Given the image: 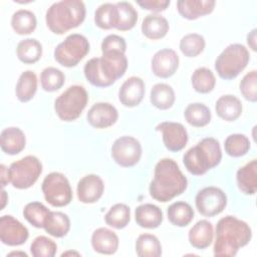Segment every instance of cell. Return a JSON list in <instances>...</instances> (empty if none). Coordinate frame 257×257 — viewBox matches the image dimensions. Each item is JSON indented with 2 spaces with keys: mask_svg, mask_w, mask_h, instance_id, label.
Returning <instances> with one entry per match:
<instances>
[{
  "mask_svg": "<svg viewBox=\"0 0 257 257\" xmlns=\"http://www.w3.org/2000/svg\"><path fill=\"white\" fill-rule=\"evenodd\" d=\"M187 186V178L178 164L174 160L166 158L157 163L149 191L153 199L166 203L184 193Z\"/></svg>",
  "mask_w": 257,
  "mask_h": 257,
  "instance_id": "cell-1",
  "label": "cell"
},
{
  "mask_svg": "<svg viewBox=\"0 0 257 257\" xmlns=\"http://www.w3.org/2000/svg\"><path fill=\"white\" fill-rule=\"evenodd\" d=\"M251 238L252 231L246 222L234 216H225L216 225L214 255L233 257L241 247L250 242Z\"/></svg>",
  "mask_w": 257,
  "mask_h": 257,
  "instance_id": "cell-2",
  "label": "cell"
},
{
  "mask_svg": "<svg viewBox=\"0 0 257 257\" xmlns=\"http://www.w3.org/2000/svg\"><path fill=\"white\" fill-rule=\"evenodd\" d=\"M127 68V59L123 52L109 51L101 57L89 59L83 68L87 81L97 87H106L120 78Z\"/></svg>",
  "mask_w": 257,
  "mask_h": 257,
  "instance_id": "cell-3",
  "label": "cell"
},
{
  "mask_svg": "<svg viewBox=\"0 0 257 257\" xmlns=\"http://www.w3.org/2000/svg\"><path fill=\"white\" fill-rule=\"evenodd\" d=\"M85 13V5L80 0L55 2L46 11V25L51 32L60 35L78 27L83 22Z\"/></svg>",
  "mask_w": 257,
  "mask_h": 257,
  "instance_id": "cell-4",
  "label": "cell"
},
{
  "mask_svg": "<svg viewBox=\"0 0 257 257\" xmlns=\"http://www.w3.org/2000/svg\"><path fill=\"white\" fill-rule=\"evenodd\" d=\"M222 160L219 142L214 138H205L195 147L189 149L183 157V163L188 172L195 176L206 174L215 168Z\"/></svg>",
  "mask_w": 257,
  "mask_h": 257,
  "instance_id": "cell-5",
  "label": "cell"
},
{
  "mask_svg": "<svg viewBox=\"0 0 257 257\" xmlns=\"http://www.w3.org/2000/svg\"><path fill=\"white\" fill-rule=\"evenodd\" d=\"M249 60V51L243 44H230L216 58L215 69L221 78L233 79L244 70Z\"/></svg>",
  "mask_w": 257,
  "mask_h": 257,
  "instance_id": "cell-6",
  "label": "cell"
},
{
  "mask_svg": "<svg viewBox=\"0 0 257 257\" xmlns=\"http://www.w3.org/2000/svg\"><path fill=\"white\" fill-rule=\"evenodd\" d=\"M88 101L86 89L81 85H71L54 101V109L61 120L72 121L79 117Z\"/></svg>",
  "mask_w": 257,
  "mask_h": 257,
  "instance_id": "cell-7",
  "label": "cell"
},
{
  "mask_svg": "<svg viewBox=\"0 0 257 257\" xmlns=\"http://www.w3.org/2000/svg\"><path fill=\"white\" fill-rule=\"evenodd\" d=\"M42 173V164L34 156H26L13 162L9 169V181L16 189H28L38 180Z\"/></svg>",
  "mask_w": 257,
  "mask_h": 257,
  "instance_id": "cell-8",
  "label": "cell"
},
{
  "mask_svg": "<svg viewBox=\"0 0 257 257\" xmlns=\"http://www.w3.org/2000/svg\"><path fill=\"white\" fill-rule=\"evenodd\" d=\"M89 51V42L85 36L73 33L68 35L54 49L55 60L64 67H72L84 58Z\"/></svg>",
  "mask_w": 257,
  "mask_h": 257,
  "instance_id": "cell-9",
  "label": "cell"
},
{
  "mask_svg": "<svg viewBox=\"0 0 257 257\" xmlns=\"http://www.w3.org/2000/svg\"><path fill=\"white\" fill-rule=\"evenodd\" d=\"M42 193L53 207H64L72 200V190L67 178L58 172L48 174L42 182Z\"/></svg>",
  "mask_w": 257,
  "mask_h": 257,
  "instance_id": "cell-10",
  "label": "cell"
},
{
  "mask_svg": "<svg viewBox=\"0 0 257 257\" xmlns=\"http://www.w3.org/2000/svg\"><path fill=\"white\" fill-rule=\"evenodd\" d=\"M111 157L120 167H133L139 163L142 157L141 143L134 137L122 136L112 144Z\"/></svg>",
  "mask_w": 257,
  "mask_h": 257,
  "instance_id": "cell-11",
  "label": "cell"
},
{
  "mask_svg": "<svg viewBox=\"0 0 257 257\" xmlns=\"http://www.w3.org/2000/svg\"><path fill=\"white\" fill-rule=\"evenodd\" d=\"M195 203L201 215L213 217L226 208L227 196L220 188L206 187L197 193Z\"/></svg>",
  "mask_w": 257,
  "mask_h": 257,
  "instance_id": "cell-12",
  "label": "cell"
},
{
  "mask_svg": "<svg viewBox=\"0 0 257 257\" xmlns=\"http://www.w3.org/2000/svg\"><path fill=\"white\" fill-rule=\"evenodd\" d=\"M29 237L28 229L11 215L0 218V240L8 246H19Z\"/></svg>",
  "mask_w": 257,
  "mask_h": 257,
  "instance_id": "cell-13",
  "label": "cell"
},
{
  "mask_svg": "<svg viewBox=\"0 0 257 257\" xmlns=\"http://www.w3.org/2000/svg\"><path fill=\"white\" fill-rule=\"evenodd\" d=\"M156 131L162 133L164 145L170 152H179L188 143L187 130L180 122L163 121L156 126Z\"/></svg>",
  "mask_w": 257,
  "mask_h": 257,
  "instance_id": "cell-14",
  "label": "cell"
},
{
  "mask_svg": "<svg viewBox=\"0 0 257 257\" xmlns=\"http://www.w3.org/2000/svg\"><path fill=\"white\" fill-rule=\"evenodd\" d=\"M179 56L171 48H164L157 51L152 58V70L161 78H168L175 74L179 67Z\"/></svg>",
  "mask_w": 257,
  "mask_h": 257,
  "instance_id": "cell-15",
  "label": "cell"
},
{
  "mask_svg": "<svg viewBox=\"0 0 257 257\" xmlns=\"http://www.w3.org/2000/svg\"><path fill=\"white\" fill-rule=\"evenodd\" d=\"M118 112L116 108L108 102L94 103L88 110L86 119L88 123L96 128H105L116 122Z\"/></svg>",
  "mask_w": 257,
  "mask_h": 257,
  "instance_id": "cell-16",
  "label": "cell"
},
{
  "mask_svg": "<svg viewBox=\"0 0 257 257\" xmlns=\"http://www.w3.org/2000/svg\"><path fill=\"white\" fill-rule=\"evenodd\" d=\"M145 95V82L139 76L128 77L118 90V99L126 107H134L141 103Z\"/></svg>",
  "mask_w": 257,
  "mask_h": 257,
  "instance_id": "cell-17",
  "label": "cell"
},
{
  "mask_svg": "<svg viewBox=\"0 0 257 257\" xmlns=\"http://www.w3.org/2000/svg\"><path fill=\"white\" fill-rule=\"evenodd\" d=\"M104 184L97 175H87L77 184V198L81 203L91 204L97 202L102 196Z\"/></svg>",
  "mask_w": 257,
  "mask_h": 257,
  "instance_id": "cell-18",
  "label": "cell"
},
{
  "mask_svg": "<svg viewBox=\"0 0 257 257\" xmlns=\"http://www.w3.org/2000/svg\"><path fill=\"white\" fill-rule=\"evenodd\" d=\"M214 0H179L177 9L180 15L189 20L210 14L215 7Z\"/></svg>",
  "mask_w": 257,
  "mask_h": 257,
  "instance_id": "cell-19",
  "label": "cell"
},
{
  "mask_svg": "<svg viewBox=\"0 0 257 257\" xmlns=\"http://www.w3.org/2000/svg\"><path fill=\"white\" fill-rule=\"evenodd\" d=\"M91 246L97 253L111 255L118 248V237L107 228H98L92 233Z\"/></svg>",
  "mask_w": 257,
  "mask_h": 257,
  "instance_id": "cell-20",
  "label": "cell"
},
{
  "mask_svg": "<svg viewBox=\"0 0 257 257\" xmlns=\"http://www.w3.org/2000/svg\"><path fill=\"white\" fill-rule=\"evenodd\" d=\"M26 139L24 133L16 126L4 128L0 135V146L7 155H17L25 148Z\"/></svg>",
  "mask_w": 257,
  "mask_h": 257,
  "instance_id": "cell-21",
  "label": "cell"
},
{
  "mask_svg": "<svg viewBox=\"0 0 257 257\" xmlns=\"http://www.w3.org/2000/svg\"><path fill=\"white\" fill-rule=\"evenodd\" d=\"M135 219L140 227L155 229L163 222V212L154 204H143L137 207L135 211Z\"/></svg>",
  "mask_w": 257,
  "mask_h": 257,
  "instance_id": "cell-22",
  "label": "cell"
},
{
  "mask_svg": "<svg viewBox=\"0 0 257 257\" xmlns=\"http://www.w3.org/2000/svg\"><path fill=\"white\" fill-rule=\"evenodd\" d=\"M238 188L246 195H254L257 190V161L254 159L241 167L236 174Z\"/></svg>",
  "mask_w": 257,
  "mask_h": 257,
  "instance_id": "cell-23",
  "label": "cell"
},
{
  "mask_svg": "<svg viewBox=\"0 0 257 257\" xmlns=\"http://www.w3.org/2000/svg\"><path fill=\"white\" fill-rule=\"evenodd\" d=\"M215 109L219 117L226 121H233L242 113V102L235 95L225 94L218 98Z\"/></svg>",
  "mask_w": 257,
  "mask_h": 257,
  "instance_id": "cell-24",
  "label": "cell"
},
{
  "mask_svg": "<svg viewBox=\"0 0 257 257\" xmlns=\"http://www.w3.org/2000/svg\"><path fill=\"white\" fill-rule=\"evenodd\" d=\"M213 225L207 220L198 221L189 231V242L196 249H206L213 241Z\"/></svg>",
  "mask_w": 257,
  "mask_h": 257,
  "instance_id": "cell-25",
  "label": "cell"
},
{
  "mask_svg": "<svg viewBox=\"0 0 257 257\" xmlns=\"http://www.w3.org/2000/svg\"><path fill=\"white\" fill-rule=\"evenodd\" d=\"M168 20L158 14L147 15L142 22V32L149 39H161L165 37L169 31Z\"/></svg>",
  "mask_w": 257,
  "mask_h": 257,
  "instance_id": "cell-26",
  "label": "cell"
},
{
  "mask_svg": "<svg viewBox=\"0 0 257 257\" xmlns=\"http://www.w3.org/2000/svg\"><path fill=\"white\" fill-rule=\"evenodd\" d=\"M138 21V12L134 6L126 1L115 3L114 28L120 31H127L135 27Z\"/></svg>",
  "mask_w": 257,
  "mask_h": 257,
  "instance_id": "cell-27",
  "label": "cell"
},
{
  "mask_svg": "<svg viewBox=\"0 0 257 257\" xmlns=\"http://www.w3.org/2000/svg\"><path fill=\"white\" fill-rule=\"evenodd\" d=\"M176 96L171 85L167 83H157L151 89L150 100L159 109H169L173 106Z\"/></svg>",
  "mask_w": 257,
  "mask_h": 257,
  "instance_id": "cell-28",
  "label": "cell"
},
{
  "mask_svg": "<svg viewBox=\"0 0 257 257\" xmlns=\"http://www.w3.org/2000/svg\"><path fill=\"white\" fill-rule=\"evenodd\" d=\"M16 54L18 59L23 63H35L42 55V45L34 38L23 39L17 44Z\"/></svg>",
  "mask_w": 257,
  "mask_h": 257,
  "instance_id": "cell-29",
  "label": "cell"
},
{
  "mask_svg": "<svg viewBox=\"0 0 257 257\" xmlns=\"http://www.w3.org/2000/svg\"><path fill=\"white\" fill-rule=\"evenodd\" d=\"M169 221L178 227L189 225L194 218V210L190 204L179 201L171 204L167 211Z\"/></svg>",
  "mask_w": 257,
  "mask_h": 257,
  "instance_id": "cell-30",
  "label": "cell"
},
{
  "mask_svg": "<svg viewBox=\"0 0 257 257\" xmlns=\"http://www.w3.org/2000/svg\"><path fill=\"white\" fill-rule=\"evenodd\" d=\"M43 228L49 235L61 238L68 233L70 229V220L68 216L62 212L51 211Z\"/></svg>",
  "mask_w": 257,
  "mask_h": 257,
  "instance_id": "cell-31",
  "label": "cell"
},
{
  "mask_svg": "<svg viewBox=\"0 0 257 257\" xmlns=\"http://www.w3.org/2000/svg\"><path fill=\"white\" fill-rule=\"evenodd\" d=\"M37 90V77L31 70L22 72L16 83V96L19 101H29Z\"/></svg>",
  "mask_w": 257,
  "mask_h": 257,
  "instance_id": "cell-32",
  "label": "cell"
},
{
  "mask_svg": "<svg viewBox=\"0 0 257 257\" xmlns=\"http://www.w3.org/2000/svg\"><path fill=\"white\" fill-rule=\"evenodd\" d=\"M37 20L35 14L26 9H20L13 13L11 17V26L13 30L20 35L30 34L36 28Z\"/></svg>",
  "mask_w": 257,
  "mask_h": 257,
  "instance_id": "cell-33",
  "label": "cell"
},
{
  "mask_svg": "<svg viewBox=\"0 0 257 257\" xmlns=\"http://www.w3.org/2000/svg\"><path fill=\"white\" fill-rule=\"evenodd\" d=\"M184 115L187 122L196 127H203L211 120V111L209 107L200 102L190 103L186 107Z\"/></svg>",
  "mask_w": 257,
  "mask_h": 257,
  "instance_id": "cell-34",
  "label": "cell"
},
{
  "mask_svg": "<svg viewBox=\"0 0 257 257\" xmlns=\"http://www.w3.org/2000/svg\"><path fill=\"white\" fill-rule=\"evenodd\" d=\"M136 252L140 257H159L162 255V245L153 234H141L136 241Z\"/></svg>",
  "mask_w": 257,
  "mask_h": 257,
  "instance_id": "cell-35",
  "label": "cell"
},
{
  "mask_svg": "<svg viewBox=\"0 0 257 257\" xmlns=\"http://www.w3.org/2000/svg\"><path fill=\"white\" fill-rule=\"evenodd\" d=\"M131 220V209L127 205L118 203L113 205L104 216L105 223L115 229L124 228Z\"/></svg>",
  "mask_w": 257,
  "mask_h": 257,
  "instance_id": "cell-36",
  "label": "cell"
},
{
  "mask_svg": "<svg viewBox=\"0 0 257 257\" xmlns=\"http://www.w3.org/2000/svg\"><path fill=\"white\" fill-rule=\"evenodd\" d=\"M191 80L193 88L200 93H208L212 91L216 84V78L214 73L207 67L197 68L193 72Z\"/></svg>",
  "mask_w": 257,
  "mask_h": 257,
  "instance_id": "cell-37",
  "label": "cell"
},
{
  "mask_svg": "<svg viewBox=\"0 0 257 257\" xmlns=\"http://www.w3.org/2000/svg\"><path fill=\"white\" fill-rule=\"evenodd\" d=\"M51 211L40 202L28 203L23 209L24 218L35 228H43Z\"/></svg>",
  "mask_w": 257,
  "mask_h": 257,
  "instance_id": "cell-38",
  "label": "cell"
},
{
  "mask_svg": "<svg viewBox=\"0 0 257 257\" xmlns=\"http://www.w3.org/2000/svg\"><path fill=\"white\" fill-rule=\"evenodd\" d=\"M65 75L64 73L56 67H46L42 70L40 74V84L41 87L48 92L56 91L64 84Z\"/></svg>",
  "mask_w": 257,
  "mask_h": 257,
  "instance_id": "cell-39",
  "label": "cell"
},
{
  "mask_svg": "<svg viewBox=\"0 0 257 257\" xmlns=\"http://www.w3.org/2000/svg\"><path fill=\"white\" fill-rule=\"evenodd\" d=\"M224 148L227 155L234 158H239L248 153L250 150V142L245 135L233 134L228 136L225 140Z\"/></svg>",
  "mask_w": 257,
  "mask_h": 257,
  "instance_id": "cell-40",
  "label": "cell"
},
{
  "mask_svg": "<svg viewBox=\"0 0 257 257\" xmlns=\"http://www.w3.org/2000/svg\"><path fill=\"white\" fill-rule=\"evenodd\" d=\"M205 45V38L201 34L189 33L182 37L179 47L185 56L195 57L204 50Z\"/></svg>",
  "mask_w": 257,
  "mask_h": 257,
  "instance_id": "cell-41",
  "label": "cell"
},
{
  "mask_svg": "<svg viewBox=\"0 0 257 257\" xmlns=\"http://www.w3.org/2000/svg\"><path fill=\"white\" fill-rule=\"evenodd\" d=\"M94 22L101 29L114 28L115 4L107 2L99 5L94 12Z\"/></svg>",
  "mask_w": 257,
  "mask_h": 257,
  "instance_id": "cell-42",
  "label": "cell"
},
{
  "mask_svg": "<svg viewBox=\"0 0 257 257\" xmlns=\"http://www.w3.org/2000/svg\"><path fill=\"white\" fill-rule=\"evenodd\" d=\"M56 251V243L46 236L36 237L30 245V252L34 257H53Z\"/></svg>",
  "mask_w": 257,
  "mask_h": 257,
  "instance_id": "cell-43",
  "label": "cell"
},
{
  "mask_svg": "<svg viewBox=\"0 0 257 257\" xmlns=\"http://www.w3.org/2000/svg\"><path fill=\"white\" fill-rule=\"evenodd\" d=\"M239 87L245 99L255 102L257 100V71L251 70L245 74L240 81Z\"/></svg>",
  "mask_w": 257,
  "mask_h": 257,
  "instance_id": "cell-44",
  "label": "cell"
},
{
  "mask_svg": "<svg viewBox=\"0 0 257 257\" xmlns=\"http://www.w3.org/2000/svg\"><path fill=\"white\" fill-rule=\"evenodd\" d=\"M126 50V42L123 37L116 35V34H110L103 38L101 42V52H109V51H119V52H125Z\"/></svg>",
  "mask_w": 257,
  "mask_h": 257,
  "instance_id": "cell-45",
  "label": "cell"
},
{
  "mask_svg": "<svg viewBox=\"0 0 257 257\" xmlns=\"http://www.w3.org/2000/svg\"><path fill=\"white\" fill-rule=\"evenodd\" d=\"M170 0H138L137 4L143 9L151 10L154 12H161L168 8L170 5Z\"/></svg>",
  "mask_w": 257,
  "mask_h": 257,
  "instance_id": "cell-46",
  "label": "cell"
},
{
  "mask_svg": "<svg viewBox=\"0 0 257 257\" xmlns=\"http://www.w3.org/2000/svg\"><path fill=\"white\" fill-rule=\"evenodd\" d=\"M0 182H1V186L2 188H4L10 181H9V174H8V169L4 166L1 165L0 166Z\"/></svg>",
  "mask_w": 257,
  "mask_h": 257,
  "instance_id": "cell-47",
  "label": "cell"
},
{
  "mask_svg": "<svg viewBox=\"0 0 257 257\" xmlns=\"http://www.w3.org/2000/svg\"><path fill=\"white\" fill-rule=\"evenodd\" d=\"M247 43L253 51H256V29H253L247 35Z\"/></svg>",
  "mask_w": 257,
  "mask_h": 257,
  "instance_id": "cell-48",
  "label": "cell"
},
{
  "mask_svg": "<svg viewBox=\"0 0 257 257\" xmlns=\"http://www.w3.org/2000/svg\"><path fill=\"white\" fill-rule=\"evenodd\" d=\"M6 197H7L6 192H5L4 190H2V205H1V210H3L4 207H5V205H6V201H7Z\"/></svg>",
  "mask_w": 257,
  "mask_h": 257,
  "instance_id": "cell-49",
  "label": "cell"
},
{
  "mask_svg": "<svg viewBox=\"0 0 257 257\" xmlns=\"http://www.w3.org/2000/svg\"><path fill=\"white\" fill-rule=\"evenodd\" d=\"M9 255H22V256H27V254L24 253V252H11V253H9Z\"/></svg>",
  "mask_w": 257,
  "mask_h": 257,
  "instance_id": "cell-50",
  "label": "cell"
},
{
  "mask_svg": "<svg viewBox=\"0 0 257 257\" xmlns=\"http://www.w3.org/2000/svg\"><path fill=\"white\" fill-rule=\"evenodd\" d=\"M68 254H76V255H79L77 252H71V251H69V252L62 253V255H61V256H66V255H68Z\"/></svg>",
  "mask_w": 257,
  "mask_h": 257,
  "instance_id": "cell-51",
  "label": "cell"
}]
</instances>
